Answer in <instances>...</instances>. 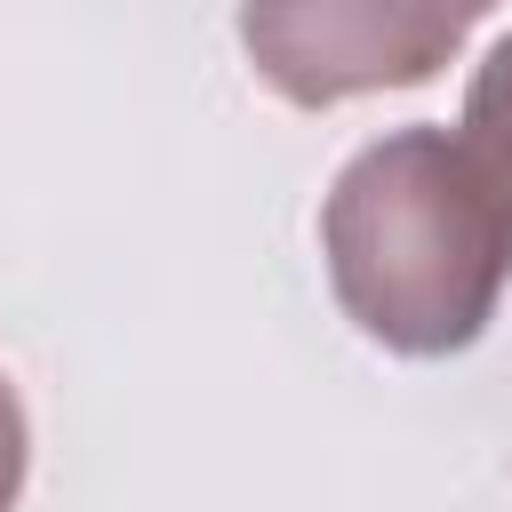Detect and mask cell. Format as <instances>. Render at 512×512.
I'll return each mask as SVG.
<instances>
[{
  "mask_svg": "<svg viewBox=\"0 0 512 512\" xmlns=\"http://www.w3.org/2000/svg\"><path fill=\"white\" fill-rule=\"evenodd\" d=\"M456 144L472 152L480 184L496 192V208H504V224H512V32L480 56V72H472V88H464V136H456Z\"/></svg>",
  "mask_w": 512,
  "mask_h": 512,
  "instance_id": "3957f363",
  "label": "cell"
},
{
  "mask_svg": "<svg viewBox=\"0 0 512 512\" xmlns=\"http://www.w3.org/2000/svg\"><path fill=\"white\" fill-rule=\"evenodd\" d=\"M488 8L496 0H240V48L280 104L328 112L432 80Z\"/></svg>",
  "mask_w": 512,
  "mask_h": 512,
  "instance_id": "7a4b0ae2",
  "label": "cell"
},
{
  "mask_svg": "<svg viewBox=\"0 0 512 512\" xmlns=\"http://www.w3.org/2000/svg\"><path fill=\"white\" fill-rule=\"evenodd\" d=\"M24 464H32V424H24L16 384L0 376V512H16V496H24Z\"/></svg>",
  "mask_w": 512,
  "mask_h": 512,
  "instance_id": "277c9868",
  "label": "cell"
},
{
  "mask_svg": "<svg viewBox=\"0 0 512 512\" xmlns=\"http://www.w3.org/2000/svg\"><path fill=\"white\" fill-rule=\"evenodd\" d=\"M320 256L344 320L408 360L480 344L512 280V224L448 128H392L320 200Z\"/></svg>",
  "mask_w": 512,
  "mask_h": 512,
  "instance_id": "6da1fadb",
  "label": "cell"
}]
</instances>
